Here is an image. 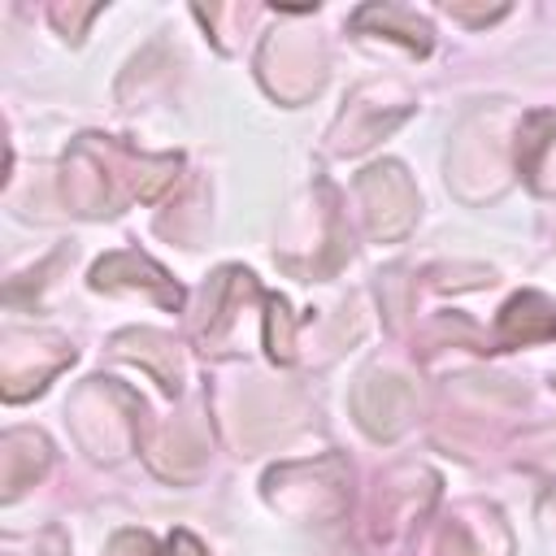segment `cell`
<instances>
[]
</instances>
